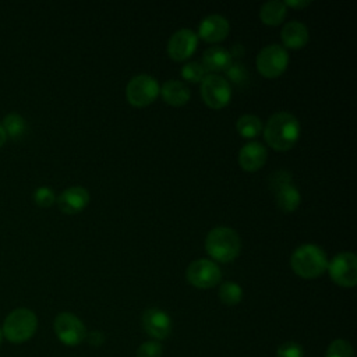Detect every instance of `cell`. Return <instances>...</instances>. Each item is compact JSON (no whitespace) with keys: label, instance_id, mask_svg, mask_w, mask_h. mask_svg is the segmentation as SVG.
Wrapping results in <instances>:
<instances>
[{"label":"cell","instance_id":"9a60e30c","mask_svg":"<svg viewBox=\"0 0 357 357\" xmlns=\"http://www.w3.org/2000/svg\"><path fill=\"white\" fill-rule=\"evenodd\" d=\"M89 199L91 195L86 188L81 185H73L66 188L56 201L63 213L75 215L82 212L88 206Z\"/></svg>","mask_w":357,"mask_h":357},{"label":"cell","instance_id":"cb8c5ba5","mask_svg":"<svg viewBox=\"0 0 357 357\" xmlns=\"http://www.w3.org/2000/svg\"><path fill=\"white\" fill-rule=\"evenodd\" d=\"M206 71L204 68V66L198 61H190L187 64L183 66L181 68V77L188 81V82H192V84H197V82H202V79L206 77Z\"/></svg>","mask_w":357,"mask_h":357},{"label":"cell","instance_id":"4fadbf2b","mask_svg":"<svg viewBox=\"0 0 357 357\" xmlns=\"http://www.w3.org/2000/svg\"><path fill=\"white\" fill-rule=\"evenodd\" d=\"M141 324L144 331L153 339V340H163L172 332V318L170 315L156 307L148 308L144 311Z\"/></svg>","mask_w":357,"mask_h":357},{"label":"cell","instance_id":"e0dca14e","mask_svg":"<svg viewBox=\"0 0 357 357\" xmlns=\"http://www.w3.org/2000/svg\"><path fill=\"white\" fill-rule=\"evenodd\" d=\"M206 74L226 71L231 64V53L222 46H211L204 52L202 63Z\"/></svg>","mask_w":357,"mask_h":357},{"label":"cell","instance_id":"d4e9b609","mask_svg":"<svg viewBox=\"0 0 357 357\" xmlns=\"http://www.w3.org/2000/svg\"><path fill=\"white\" fill-rule=\"evenodd\" d=\"M353 347L351 344L344 339H336L333 340L328 349L325 357H353Z\"/></svg>","mask_w":357,"mask_h":357},{"label":"cell","instance_id":"f1b7e54d","mask_svg":"<svg viewBox=\"0 0 357 357\" xmlns=\"http://www.w3.org/2000/svg\"><path fill=\"white\" fill-rule=\"evenodd\" d=\"M162 344L158 340H148L137 349V357H162Z\"/></svg>","mask_w":357,"mask_h":357},{"label":"cell","instance_id":"8fae6325","mask_svg":"<svg viewBox=\"0 0 357 357\" xmlns=\"http://www.w3.org/2000/svg\"><path fill=\"white\" fill-rule=\"evenodd\" d=\"M53 328L59 340L67 346H77L86 336L84 322L71 312H60L54 318Z\"/></svg>","mask_w":357,"mask_h":357},{"label":"cell","instance_id":"5bb4252c","mask_svg":"<svg viewBox=\"0 0 357 357\" xmlns=\"http://www.w3.org/2000/svg\"><path fill=\"white\" fill-rule=\"evenodd\" d=\"M229 31H230L229 21L223 15L212 14L205 17L201 21L197 36L208 43H219L227 38Z\"/></svg>","mask_w":357,"mask_h":357},{"label":"cell","instance_id":"ac0fdd59","mask_svg":"<svg viewBox=\"0 0 357 357\" xmlns=\"http://www.w3.org/2000/svg\"><path fill=\"white\" fill-rule=\"evenodd\" d=\"M282 36V42L286 47L289 49H301L308 43L310 39V33H308V28L300 22V21H290L287 22L280 32Z\"/></svg>","mask_w":357,"mask_h":357},{"label":"cell","instance_id":"83f0119b","mask_svg":"<svg viewBox=\"0 0 357 357\" xmlns=\"http://www.w3.org/2000/svg\"><path fill=\"white\" fill-rule=\"evenodd\" d=\"M303 356H304L303 346L293 340L282 343L276 351V357H303Z\"/></svg>","mask_w":357,"mask_h":357},{"label":"cell","instance_id":"603a6c76","mask_svg":"<svg viewBox=\"0 0 357 357\" xmlns=\"http://www.w3.org/2000/svg\"><path fill=\"white\" fill-rule=\"evenodd\" d=\"M219 298L226 305H237L243 298V289L234 282H223L219 287Z\"/></svg>","mask_w":357,"mask_h":357},{"label":"cell","instance_id":"ba28073f","mask_svg":"<svg viewBox=\"0 0 357 357\" xmlns=\"http://www.w3.org/2000/svg\"><path fill=\"white\" fill-rule=\"evenodd\" d=\"M201 98L211 109L220 110L230 103L231 86L229 81L218 74H208L201 82Z\"/></svg>","mask_w":357,"mask_h":357},{"label":"cell","instance_id":"52a82bcc","mask_svg":"<svg viewBox=\"0 0 357 357\" xmlns=\"http://www.w3.org/2000/svg\"><path fill=\"white\" fill-rule=\"evenodd\" d=\"M255 64L262 77L273 79L286 71L289 66V53L283 46L275 43L268 45L258 53Z\"/></svg>","mask_w":357,"mask_h":357},{"label":"cell","instance_id":"1f68e13d","mask_svg":"<svg viewBox=\"0 0 357 357\" xmlns=\"http://www.w3.org/2000/svg\"><path fill=\"white\" fill-rule=\"evenodd\" d=\"M6 139H7V134H6V131H4V128H3V126L0 124V148L4 145V142H6Z\"/></svg>","mask_w":357,"mask_h":357},{"label":"cell","instance_id":"7c38bea8","mask_svg":"<svg viewBox=\"0 0 357 357\" xmlns=\"http://www.w3.org/2000/svg\"><path fill=\"white\" fill-rule=\"evenodd\" d=\"M198 36L188 28L176 31L167 42V54L174 61H185L197 50Z\"/></svg>","mask_w":357,"mask_h":357},{"label":"cell","instance_id":"7a4b0ae2","mask_svg":"<svg viewBox=\"0 0 357 357\" xmlns=\"http://www.w3.org/2000/svg\"><path fill=\"white\" fill-rule=\"evenodd\" d=\"M290 266L293 272L303 279L319 278L328 268L326 252L317 244H301L293 251Z\"/></svg>","mask_w":357,"mask_h":357},{"label":"cell","instance_id":"277c9868","mask_svg":"<svg viewBox=\"0 0 357 357\" xmlns=\"http://www.w3.org/2000/svg\"><path fill=\"white\" fill-rule=\"evenodd\" d=\"M38 328V318L29 308H15L13 310L3 322V337L10 343H24L29 340Z\"/></svg>","mask_w":357,"mask_h":357},{"label":"cell","instance_id":"7402d4cb","mask_svg":"<svg viewBox=\"0 0 357 357\" xmlns=\"http://www.w3.org/2000/svg\"><path fill=\"white\" fill-rule=\"evenodd\" d=\"M1 126H3V128H4L6 134H7V137H10V138H13V139H20V138H22V137L25 135L26 130H28V126H26L25 119H24L21 114L15 113V112L8 113V114L4 117Z\"/></svg>","mask_w":357,"mask_h":357},{"label":"cell","instance_id":"2e32d148","mask_svg":"<svg viewBox=\"0 0 357 357\" xmlns=\"http://www.w3.org/2000/svg\"><path fill=\"white\" fill-rule=\"evenodd\" d=\"M266 148L258 141L245 144L238 152V165L245 172H257L262 169L266 163Z\"/></svg>","mask_w":357,"mask_h":357},{"label":"cell","instance_id":"484cf974","mask_svg":"<svg viewBox=\"0 0 357 357\" xmlns=\"http://www.w3.org/2000/svg\"><path fill=\"white\" fill-rule=\"evenodd\" d=\"M33 201L40 208H49L56 202L54 191L49 187H39L33 192Z\"/></svg>","mask_w":357,"mask_h":357},{"label":"cell","instance_id":"9c48e42d","mask_svg":"<svg viewBox=\"0 0 357 357\" xmlns=\"http://www.w3.org/2000/svg\"><path fill=\"white\" fill-rule=\"evenodd\" d=\"M329 278L340 287H354L357 284V258L354 252L343 251L336 254L326 268Z\"/></svg>","mask_w":357,"mask_h":357},{"label":"cell","instance_id":"6da1fadb","mask_svg":"<svg viewBox=\"0 0 357 357\" xmlns=\"http://www.w3.org/2000/svg\"><path fill=\"white\" fill-rule=\"evenodd\" d=\"M262 131L266 144L272 149L284 152L291 149L298 141L301 126L294 114L289 112H276L268 119Z\"/></svg>","mask_w":357,"mask_h":357},{"label":"cell","instance_id":"44dd1931","mask_svg":"<svg viewBox=\"0 0 357 357\" xmlns=\"http://www.w3.org/2000/svg\"><path fill=\"white\" fill-rule=\"evenodd\" d=\"M236 130L240 134V137L251 139L262 132L264 126L261 119L255 114H243L241 117H238L236 123Z\"/></svg>","mask_w":357,"mask_h":357},{"label":"cell","instance_id":"5b68a950","mask_svg":"<svg viewBox=\"0 0 357 357\" xmlns=\"http://www.w3.org/2000/svg\"><path fill=\"white\" fill-rule=\"evenodd\" d=\"M269 185L276 202V206L284 212H294L301 204V194L291 181V173L286 170H278L272 173Z\"/></svg>","mask_w":357,"mask_h":357},{"label":"cell","instance_id":"3957f363","mask_svg":"<svg viewBox=\"0 0 357 357\" xmlns=\"http://www.w3.org/2000/svg\"><path fill=\"white\" fill-rule=\"evenodd\" d=\"M205 250L213 262H231L241 251V240L236 230L225 226L213 227L205 238Z\"/></svg>","mask_w":357,"mask_h":357},{"label":"cell","instance_id":"f546056e","mask_svg":"<svg viewBox=\"0 0 357 357\" xmlns=\"http://www.w3.org/2000/svg\"><path fill=\"white\" fill-rule=\"evenodd\" d=\"M283 3L286 7H290L294 10H303L311 4V1H307V0H286Z\"/></svg>","mask_w":357,"mask_h":357},{"label":"cell","instance_id":"d6a6232c","mask_svg":"<svg viewBox=\"0 0 357 357\" xmlns=\"http://www.w3.org/2000/svg\"><path fill=\"white\" fill-rule=\"evenodd\" d=\"M1 340H3V332H1V328H0V343H1Z\"/></svg>","mask_w":357,"mask_h":357},{"label":"cell","instance_id":"ffe728a7","mask_svg":"<svg viewBox=\"0 0 357 357\" xmlns=\"http://www.w3.org/2000/svg\"><path fill=\"white\" fill-rule=\"evenodd\" d=\"M287 14V7L284 6L283 1L273 0L265 3L261 10H259V18L262 24L268 26H278L280 25Z\"/></svg>","mask_w":357,"mask_h":357},{"label":"cell","instance_id":"30bf717a","mask_svg":"<svg viewBox=\"0 0 357 357\" xmlns=\"http://www.w3.org/2000/svg\"><path fill=\"white\" fill-rule=\"evenodd\" d=\"M187 282L197 289L215 287L222 279V271L212 259L201 258L192 261L185 272Z\"/></svg>","mask_w":357,"mask_h":357},{"label":"cell","instance_id":"4dcf8cb0","mask_svg":"<svg viewBox=\"0 0 357 357\" xmlns=\"http://www.w3.org/2000/svg\"><path fill=\"white\" fill-rule=\"evenodd\" d=\"M85 339H88V342H89L91 344L99 346V344L103 343L105 336H103V333H100V332H98V331H93V332H91L89 335H86Z\"/></svg>","mask_w":357,"mask_h":357},{"label":"cell","instance_id":"8992f818","mask_svg":"<svg viewBox=\"0 0 357 357\" xmlns=\"http://www.w3.org/2000/svg\"><path fill=\"white\" fill-rule=\"evenodd\" d=\"M159 92V82L148 74L132 77L126 86V98L134 107H145L151 105L158 98Z\"/></svg>","mask_w":357,"mask_h":357},{"label":"cell","instance_id":"d6986e66","mask_svg":"<svg viewBox=\"0 0 357 357\" xmlns=\"http://www.w3.org/2000/svg\"><path fill=\"white\" fill-rule=\"evenodd\" d=\"M163 98V100L174 107H180L184 106L191 96V92L188 89V86L178 81V79H169L166 81L162 86H160V92H159Z\"/></svg>","mask_w":357,"mask_h":357},{"label":"cell","instance_id":"4316f807","mask_svg":"<svg viewBox=\"0 0 357 357\" xmlns=\"http://www.w3.org/2000/svg\"><path fill=\"white\" fill-rule=\"evenodd\" d=\"M226 74L230 78V81L236 85H244L248 81V73L241 63L231 61V64L226 70Z\"/></svg>","mask_w":357,"mask_h":357}]
</instances>
